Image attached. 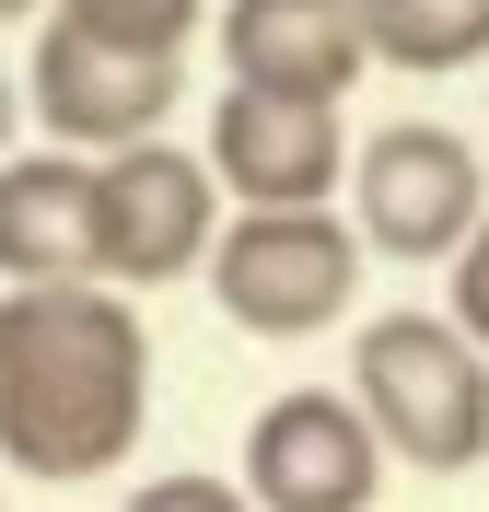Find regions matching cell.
<instances>
[{
	"label": "cell",
	"instance_id": "cell-4",
	"mask_svg": "<svg viewBox=\"0 0 489 512\" xmlns=\"http://www.w3.org/2000/svg\"><path fill=\"white\" fill-rule=\"evenodd\" d=\"M210 303L245 338H315L361 303V233L350 210H233L210 233Z\"/></svg>",
	"mask_w": 489,
	"mask_h": 512
},
{
	"label": "cell",
	"instance_id": "cell-1",
	"mask_svg": "<svg viewBox=\"0 0 489 512\" xmlns=\"http://www.w3.org/2000/svg\"><path fill=\"white\" fill-rule=\"evenodd\" d=\"M152 419V326L105 280L0 291V466L24 478H105Z\"/></svg>",
	"mask_w": 489,
	"mask_h": 512
},
{
	"label": "cell",
	"instance_id": "cell-13",
	"mask_svg": "<svg viewBox=\"0 0 489 512\" xmlns=\"http://www.w3.org/2000/svg\"><path fill=\"white\" fill-rule=\"evenodd\" d=\"M443 315H455L466 338L489 350V222L466 233V245H455V268H443Z\"/></svg>",
	"mask_w": 489,
	"mask_h": 512
},
{
	"label": "cell",
	"instance_id": "cell-15",
	"mask_svg": "<svg viewBox=\"0 0 489 512\" xmlns=\"http://www.w3.org/2000/svg\"><path fill=\"white\" fill-rule=\"evenodd\" d=\"M12 140H24V82L0 70V163H12Z\"/></svg>",
	"mask_w": 489,
	"mask_h": 512
},
{
	"label": "cell",
	"instance_id": "cell-5",
	"mask_svg": "<svg viewBox=\"0 0 489 512\" xmlns=\"http://www.w3.org/2000/svg\"><path fill=\"white\" fill-rule=\"evenodd\" d=\"M187 105V59H140V47H105L82 24H35L24 47V117L47 128V152H82V163H117L140 140H163V117Z\"/></svg>",
	"mask_w": 489,
	"mask_h": 512
},
{
	"label": "cell",
	"instance_id": "cell-6",
	"mask_svg": "<svg viewBox=\"0 0 489 512\" xmlns=\"http://www.w3.org/2000/svg\"><path fill=\"white\" fill-rule=\"evenodd\" d=\"M210 152H175V140H140V152L94 163V280L105 291H152L210 268Z\"/></svg>",
	"mask_w": 489,
	"mask_h": 512
},
{
	"label": "cell",
	"instance_id": "cell-10",
	"mask_svg": "<svg viewBox=\"0 0 489 512\" xmlns=\"http://www.w3.org/2000/svg\"><path fill=\"white\" fill-rule=\"evenodd\" d=\"M0 280H94V163L82 152H12L0 163Z\"/></svg>",
	"mask_w": 489,
	"mask_h": 512
},
{
	"label": "cell",
	"instance_id": "cell-3",
	"mask_svg": "<svg viewBox=\"0 0 489 512\" xmlns=\"http://www.w3.org/2000/svg\"><path fill=\"white\" fill-rule=\"evenodd\" d=\"M489 222V163L466 128L443 117H396L350 152V233L361 256H396V268H455V245Z\"/></svg>",
	"mask_w": 489,
	"mask_h": 512
},
{
	"label": "cell",
	"instance_id": "cell-11",
	"mask_svg": "<svg viewBox=\"0 0 489 512\" xmlns=\"http://www.w3.org/2000/svg\"><path fill=\"white\" fill-rule=\"evenodd\" d=\"M361 47L373 70H408V82L489 70V0H361Z\"/></svg>",
	"mask_w": 489,
	"mask_h": 512
},
{
	"label": "cell",
	"instance_id": "cell-2",
	"mask_svg": "<svg viewBox=\"0 0 489 512\" xmlns=\"http://www.w3.org/2000/svg\"><path fill=\"white\" fill-rule=\"evenodd\" d=\"M350 408L373 419V443L420 478H466L489 466V350L455 315H373L350 338Z\"/></svg>",
	"mask_w": 489,
	"mask_h": 512
},
{
	"label": "cell",
	"instance_id": "cell-9",
	"mask_svg": "<svg viewBox=\"0 0 489 512\" xmlns=\"http://www.w3.org/2000/svg\"><path fill=\"white\" fill-rule=\"evenodd\" d=\"M210 47H222L233 94H303V105H338L373 70L361 0H222L210 12Z\"/></svg>",
	"mask_w": 489,
	"mask_h": 512
},
{
	"label": "cell",
	"instance_id": "cell-16",
	"mask_svg": "<svg viewBox=\"0 0 489 512\" xmlns=\"http://www.w3.org/2000/svg\"><path fill=\"white\" fill-rule=\"evenodd\" d=\"M12 24H47V0H0V35H12Z\"/></svg>",
	"mask_w": 489,
	"mask_h": 512
},
{
	"label": "cell",
	"instance_id": "cell-8",
	"mask_svg": "<svg viewBox=\"0 0 489 512\" xmlns=\"http://www.w3.org/2000/svg\"><path fill=\"white\" fill-rule=\"evenodd\" d=\"M350 117L303 94H210V187L233 210H338L350 198Z\"/></svg>",
	"mask_w": 489,
	"mask_h": 512
},
{
	"label": "cell",
	"instance_id": "cell-14",
	"mask_svg": "<svg viewBox=\"0 0 489 512\" xmlns=\"http://www.w3.org/2000/svg\"><path fill=\"white\" fill-rule=\"evenodd\" d=\"M117 512H257V501H245V478H140Z\"/></svg>",
	"mask_w": 489,
	"mask_h": 512
},
{
	"label": "cell",
	"instance_id": "cell-12",
	"mask_svg": "<svg viewBox=\"0 0 489 512\" xmlns=\"http://www.w3.org/2000/svg\"><path fill=\"white\" fill-rule=\"evenodd\" d=\"M47 12L105 35V47H140V59H187L198 24H210V0H47Z\"/></svg>",
	"mask_w": 489,
	"mask_h": 512
},
{
	"label": "cell",
	"instance_id": "cell-7",
	"mask_svg": "<svg viewBox=\"0 0 489 512\" xmlns=\"http://www.w3.org/2000/svg\"><path fill=\"white\" fill-rule=\"evenodd\" d=\"M396 454L350 408V384H292L245 419V501L257 512H373Z\"/></svg>",
	"mask_w": 489,
	"mask_h": 512
}]
</instances>
